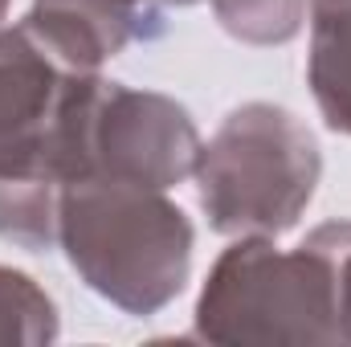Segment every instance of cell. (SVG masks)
Wrapping results in <instances>:
<instances>
[{"mask_svg":"<svg viewBox=\"0 0 351 347\" xmlns=\"http://www.w3.org/2000/svg\"><path fill=\"white\" fill-rule=\"evenodd\" d=\"M192 335L204 344H290L335 347V265L315 233L298 250H278L274 237H237L213 261Z\"/></svg>","mask_w":351,"mask_h":347,"instance_id":"3957f363","label":"cell"},{"mask_svg":"<svg viewBox=\"0 0 351 347\" xmlns=\"http://www.w3.org/2000/svg\"><path fill=\"white\" fill-rule=\"evenodd\" d=\"M335 265V311H339V347H351V221H323L311 229Z\"/></svg>","mask_w":351,"mask_h":347,"instance_id":"30bf717a","label":"cell"},{"mask_svg":"<svg viewBox=\"0 0 351 347\" xmlns=\"http://www.w3.org/2000/svg\"><path fill=\"white\" fill-rule=\"evenodd\" d=\"M25 29L78 74H98L135 41H152L164 29L160 0H33Z\"/></svg>","mask_w":351,"mask_h":347,"instance_id":"8992f818","label":"cell"},{"mask_svg":"<svg viewBox=\"0 0 351 347\" xmlns=\"http://www.w3.org/2000/svg\"><path fill=\"white\" fill-rule=\"evenodd\" d=\"M196 196L221 237L290 233L323 180L315 131L278 102L233 106L196 156Z\"/></svg>","mask_w":351,"mask_h":347,"instance_id":"7a4b0ae2","label":"cell"},{"mask_svg":"<svg viewBox=\"0 0 351 347\" xmlns=\"http://www.w3.org/2000/svg\"><path fill=\"white\" fill-rule=\"evenodd\" d=\"M160 4H164V8H168V4H180V8H184V4H196V0H160Z\"/></svg>","mask_w":351,"mask_h":347,"instance_id":"8fae6325","label":"cell"},{"mask_svg":"<svg viewBox=\"0 0 351 347\" xmlns=\"http://www.w3.org/2000/svg\"><path fill=\"white\" fill-rule=\"evenodd\" d=\"M58 250L86 290L152 319L188 286L196 229L164 188L86 176L58 196Z\"/></svg>","mask_w":351,"mask_h":347,"instance_id":"6da1fadb","label":"cell"},{"mask_svg":"<svg viewBox=\"0 0 351 347\" xmlns=\"http://www.w3.org/2000/svg\"><path fill=\"white\" fill-rule=\"evenodd\" d=\"M306 21V82L315 106L335 135H351V0H311Z\"/></svg>","mask_w":351,"mask_h":347,"instance_id":"52a82bcc","label":"cell"},{"mask_svg":"<svg viewBox=\"0 0 351 347\" xmlns=\"http://www.w3.org/2000/svg\"><path fill=\"white\" fill-rule=\"evenodd\" d=\"M58 331V302L45 286L25 270L0 265V347H45Z\"/></svg>","mask_w":351,"mask_h":347,"instance_id":"ba28073f","label":"cell"},{"mask_svg":"<svg viewBox=\"0 0 351 347\" xmlns=\"http://www.w3.org/2000/svg\"><path fill=\"white\" fill-rule=\"evenodd\" d=\"M217 25L241 45H286L302 33L311 0H208Z\"/></svg>","mask_w":351,"mask_h":347,"instance_id":"9c48e42d","label":"cell"},{"mask_svg":"<svg viewBox=\"0 0 351 347\" xmlns=\"http://www.w3.org/2000/svg\"><path fill=\"white\" fill-rule=\"evenodd\" d=\"M200 156L192 115L160 90L98 82L86 115V176L127 180L143 188L184 184Z\"/></svg>","mask_w":351,"mask_h":347,"instance_id":"277c9868","label":"cell"},{"mask_svg":"<svg viewBox=\"0 0 351 347\" xmlns=\"http://www.w3.org/2000/svg\"><path fill=\"white\" fill-rule=\"evenodd\" d=\"M4 8H8V0H0V21H4Z\"/></svg>","mask_w":351,"mask_h":347,"instance_id":"7c38bea8","label":"cell"},{"mask_svg":"<svg viewBox=\"0 0 351 347\" xmlns=\"http://www.w3.org/2000/svg\"><path fill=\"white\" fill-rule=\"evenodd\" d=\"M70 74L78 70H66L25 21L0 25V184H16L49 204L62 192L45 176V152Z\"/></svg>","mask_w":351,"mask_h":347,"instance_id":"5b68a950","label":"cell"}]
</instances>
